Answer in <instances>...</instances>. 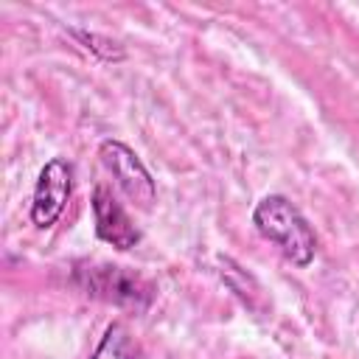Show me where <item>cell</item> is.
Wrapping results in <instances>:
<instances>
[{
	"label": "cell",
	"mask_w": 359,
	"mask_h": 359,
	"mask_svg": "<svg viewBox=\"0 0 359 359\" xmlns=\"http://www.w3.org/2000/svg\"><path fill=\"white\" fill-rule=\"evenodd\" d=\"M252 224L294 266L303 269V266H309L314 261L317 236H314L311 224L306 222V216L297 210V205L292 199H286L283 194L264 196L252 210Z\"/></svg>",
	"instance_id": "1"
},
{
	"label": "cell",
	"mask_w": 359,
	"mask_h": 359,
	"mask_svg": "<svg viewBox=\"0 0 359 359\" xmlns=\"http://www.w3.org/2000/svg\"><path fill=\"white\" fill-rule=\"evenodd\" d=\"M93 219H95V236L121 252L132 250L140 241V230L135 227L123 205L112 196V191L104 185H98L93 194Z\"/></svg>",
	"instance_id": "5"
},
{
	"label": "cell",
	"mask_w": 359,
	"mask_h": 359,
	"mask_svg": "<svg viewBox=\"0 0 359 359\" xmlns=\"http://www.w3.org/2000/svg\"><path fill=\"white\" fill-rule=\"evenodd\" d=\"M98 157L104 163V168L115 177L118 188L137 205V208H151L154 196H157V188H154V180L149 174V168L143 165V160L121 140L115 137H107L101 140L98 146Z\"/></svg>",
	"instance_id": "3"
},
{
	"label": "cell",
	"mask_w": 359,
	"mask_h": 359,
	"mask_svg": "<svg viewBox=\"0 0 359 359\" xmlns=\"http://www.w3.org/2000/svg\"><path fill=\"white\" fill-rule=\"evenodd\" d=\"M76 283L93 297L132 309H146L154 297V289L140 275H132L115 264H84L76 269Z\"/></svg>",
	"instance_id": "2"
},
{
	"label": "cell",
	"mask_w": 359,
	"mask_h": 359,
	"mask_svg": "<svg viewBox=\"0 0 359 359\" xmlns=\"http://www.w3.org/2000/svg\"><path fill=\"white\" fill-rule=\"evenodd\" d=\"M70 34L79 42H84V48L93 50L104 62H123V56H126V50L115 39H109V36H101V34H93V31H79V28H70Z\"/></svg>",
	"instance_id": "7"
},
{
	"label": "cell",
	"mask_w": 359,
	"mask_h": 359,
	"mask_svg": "<svg viewBox=\"0 0 359 359\" xmlns=\"http://www.w3.org/2000/svg\"><path fill=\"white\" fill-rule=\"evenodd\" d=\"M73 194V165L65 157H50L34 185L31 196V222L39 230H48L59 222V216L67 208V199Z\"/></svg>",
	"instance_id": "4"
},
{
	"label": "cell",
	"mask_w": 359,
	"mask_h": 359,
	"mask_svg": "<svg viewBox=\"0 0 359 359\" xmlns=\"http://www.w3.org/2000/svg\"><path fill=\"white\" fill-rule=\"evenodd\" d=\"M90 359H135V345H132L129 328L123 323L107 325V331H104V337L95 345Z\"/></svg>",
	"instance_id": "6"
}]
</instances>
